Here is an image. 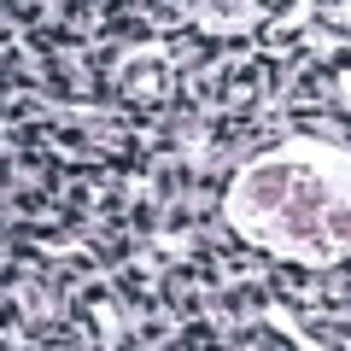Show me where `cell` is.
I'll return each mask as SVG.
<instances>
[{
    "label": "cell",
    "mask_w": 351,
    "mask_h": 351,
    "mask_svg": "<svg viewBox=\"0 0 351 351\" xmlns=\"http://www.w3.org/2000/svg\"><path fill=\"white\" fill-rule=\"evenodd\" d=\"M287 182H293V176L281 170V164L252 170V176H246V205H252V211H276V205L287 199Z\"/></svg>",
    "instance_id": "obj_1"
}]
</instances>
